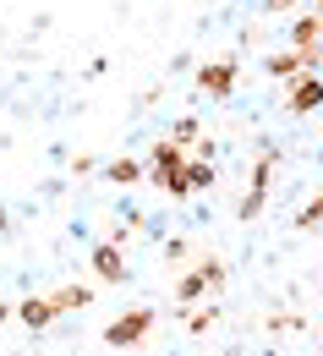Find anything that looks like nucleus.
I'll return each mask as SVG.
<instances>
[{"label": "nucleus", "instance_id": "nucleus-1", "mask_svg": "<svg viewBox=\"0 0 323 356\" xmlns=\"http://www.w3.org/2000/svg\"><path fill=\"white\" fill-rule=\"evenodd\" d=\"M274 165H279V148H274V143H263V148H258V159H252L247 197L235 203V220H241V225L263 220V209H269V192H274Z\"/></svg>", "mask_w": 323, "mask_h": 356}, {"label": "nucleus", "instance_id": "nucleus-2", "mask_svg": "<svg viewBox=\"0 0 323 356\" xmlns=\"http://www.w3.org/2000/svg\"><path fill=\"white\" fill-rule=\"evenodd\" d=\"M192 83H197V93L203 99H235V83H241V60L235 55H214V60H203L197 72H192Z\"/></svg>", "mask_w": 323, "mask_h": 356}, {"label": "nucleus", "instance_id": "nucleus-3", "mask_svg": "<svg viewBox=\"0 0 323 356\" xmlns=\"http://www.w3.org/2000/svg\"><path fill=\"white\" fill-rule=\"evenodd\" d=\"M148 334H154V312L148 307H126L115 323H104V346H110V351H132Z\"/></svg>", "mask_w": 323, "mask_h": 356}, {"label": "nucleus", "instance_id": "nucleus-4", "mask_svg": "<svg viewBox=\"0 0 323 356\" xmlns=\"http://www.w3.org/2000/svg\"><path fill=\"white\" fill-rule=\"evenodd\" d=\"M285 110L290 115H318L323 110V72H301L285 83Z\"/></svg>", "mask_w": 323, "mask_h": 356}, {"label": "nucleus", "instance_id": "nucleus-5", "mask_svg": "<svg viewBox=\"0 0 323 356\" xmlns=\"http://www.w3.org/2000/svg\"><path fill=\"white\" fill-rule=\"evenodd\" d=\"M142 165H148V181H154V186L165 192L170 181L181 176V165H186V148H176L170 137H159V143L148 148V159H142Z\"/></svg>", "mask_w": 323, "mask_h": 356}, {"label": "nucleus", "instance_id": "nucleus-6", "mask_svg": "<svg viewBox=\"0 0 323 356\" xmlns=\"http://www.w3.org/2000/svg\"><path fill=\"white\" fill-rule=\"evenodd\" d=\"M208 186H214V165H208V159H192V154H186L181 176L170 181L165 192H170L176 203H186V197H197V192H208Z\"/></svg>", "mask_w": 323, "mask_h": 356}, {"label": "nucleus", "instance_id": "nucleus-7", "mask_svg": "<svg viewBox=\"0 0 323 356\" xmlns=\"http://www.w3.org/2000/svg\"><path fill=\"white\" fill-rule=\"evenodd\" d=\"M88 268H93V280H104V285H126V280H132L121 247H110V241H99V247L88 252Z\"/></svg>", "mask_w": 323, "mask_h": 356}, {"label": "nucleus", "instance_id": "nucleus-8", "mask_svg": "<svg viewBox=\"0 0 323 356\" xmlns=\"http://www.w3.org/2000/svg\"><path fill=\"white\" fill-rule=\"evenodd\" d=\"M44 302H49L55 318H60V312H83V307H93V285H55Z\"/></svg>", "mask_w": 323, "mask_h": 356}, {"label": "nucleus", "instance_id": "nucleus-9", "mask_svg": "<svg viewBox=\"0 0 323 356\" xmlns=\"http://www.w3.org/2000/svg\"><path fill=\"white\" fill-rule=\"evenodd\" d=\"M104 181L110 186H138V181H148V165H142L138 154H121V159L104 165Z\"/></svg>", "mask_w": 323, "mask_h": 356}, {"label": "nucleus", "instance_id": "nucleus-10", "mask_svg": "<svg viewBox=\"0 0 323 356\" xmlns=\"http://www.w3.org/2000/svg\"><path fill=\"white\" fill-rule=\"evenodd\" d=\"M323 44V22L313 11H296L290 17V49H318Z\"/></svg>", "mask_w": 323, "mask_h": 356}, {"label": "nucleus", "instance_id": "nucleus-11", "mask_svg": "<svg viewBox=\"0 0 323 356\" xmlns=\"http://www.w3.org/2000/svg\"><path fill=\"white\" fill-rule=\"evenodd\" d=\"M263 72H269V77H279V83L301 77V72H307V66H301V49H269V55H263Z\"/></svg>", "mask_w": 323, "mask_h": 356}, {"label": "nucleus", "instance_id": "nucleus-12", "mask_svg": "<svg viewBox=\"0 0 323 356\" xmlns=\"http://www.w3.org/2000/svg\"><path fill=\"white\" fill-rule=\"evenodd\" d=\"M17 323L39 334V329H49V323H55V312H49L44 296H22V302H17Z\"/></svg>", "mask_w": 323, "mask_h": 356}, {"label": "nucleus", "instance_id": "nucleus-13", "mask_svg": "<svg viewBox=\"0 0 323 356\" xmlns=\"http://www.w3.org/2000/svg\"><path fill=\"white\" fill-rule=\"evenodd\" d=\"M203 296H208V280H203V268H181V274H176V302H181V307H197Z\"/></svg>", "mask_w": 323, "mask_h": 356}, {"label": "nucleus", "instance_id": "nucleus-14", "mask_svg": "<svg viewBox=\"0 0 323 356\" xmlns=\"http://www.w3.org/2000/svg\"><path fill=\"white\" fill-rule=\"evenodd\" d=\"M181 323H186V334H208V329L220 323V307H214V302H208V307H203V302H197V307H181Z\"/></svg>", "mask_w": 323, "mask_h": 356}, {"label": "nucleus", "instance_id": "nucleus-15", "mask_svg": "<svg viewBox=\"0 0 323 356\" xmlns=\"http://www.w3.org/2000/svg\"><path fill=\"white\" fill-rule=\"evenodd\" d=\"M290 225H296V230H323V186L296 209V220H290Z\"/></svg>", "mask_w": 323, "mask_h": 356}, {"label": "nucleus", "instance_id": "nucleus-16", "mask_svg": "<svg viewBox=\"0 0 323 356\" xmlns=\"http://www.w3.org/2000/svg\"><path fill=\"white\" fill-rule=\"evenodd\" d=\"M165 137H170L176 148H186V154H192V143L203 137V121H197V115H181V121H176V127H170Z\"/></svg>", "mask_w": 323, "mask_h": 356}, {"label": "nucleus", "instance_id": "nucleus-17", "mask_svg": "<svg viewBox=\"0 0 323 356\" xmlns=\"http://www.w3.org/2000/svg\"><path fill=\"white\" fill-rule=\"evenodd\" d=\"M203 280H208V296H214V291H225V280H231V268H225V258H203Z\"/></svg>", "mask_w": 323, "mask_h": 356}, {"label": "nucleus", "instance_id": "nucleus-18", "mask_svg": "<svg viewBox=\"0 0 323 356\" xmlns=\"http://www.w3.org/2000/svg\"><path fill=\"white\" fill-rule=\"evenodd\" d=\"M263 329H269V334H285V329H307V318H301V312H274Z\"/></svg>", "mask_w": 323, "mask_h": 356}, {"label": "nucleus", "instance_id": "nucleus-19", "mask_svg": "<svg viewBox=\"0 0 323 356\" xmlns=\"http://www.w3.org/2000/svg\"><path fill=\"white\" fill-rule=\"evenodd\" d=\"M263 11H269V17H296L301 0H263Z\"/></svg>", "mask_w": 323, "mask_h": 356}, {"label": "nucleus", "instance_id": "nucleus-20", "mask_svg": "<svg viewBox=\"0 0 323 356\" xmlns=\"http://www.w3.org/2000/svg\"><path fill=\"white\" fill-rule=\"evenodd\" d=\"M214 154H220L214 137H197V143H192V159H208V165H214Z\"/></svg>", "mask_w": 323, "mask_h": 356}, {"label": "nucleus", "instance_id": "nucleus-21", "mask_svg": "<svg viewBox=\"0 0 323 356\" xmlns=\"http://www.w3.org/2000/svg\"><path fill=\"white\" fill-rule=\"evenodd\" d=\"M104 241H110V247H126V241H132V225H110Z\"/></svg>", "mask_w": 323, "mask_h": 356}, {"label": "nucleus", "instance_id": "nucleus-22", "mask_svg": "<svg viewBox=\"0 0 323 356\" xmlns=\"http://www.w3.org/2000/svg\"><path fill=\"white\" fill-rule=\"evenodd\" d=\"M186 258V241L181 236H170V241H165V264H181Z\"/></svg>", "mask_w": 323, "mask_h": 356}, {"label": "nucleus", "instance_id": "nucleus-23", "mask_svg": "<svg viewBox=\"0 0 323 356\" xmlns=\"http://www.w3.org/2000/svg\"><path fill=\"white\" fill-rule=\"evenodd\" d=\"M93 170H99V159H93V154H77V159H72V176H93Z\"/></svg>", "mask_w": 323, "mask_h": 356}, {"label": "nucleus", "instance_id": "nucleus-24", "mask_svg": "<svg viewBox=\"0 0 323 356\" xmlns=\"http://www.w3.org/2000/svg\"><path fill=\"white\" fill-rule=\"evenodd\" d=\"M11 318H17V307H11V302H6V296H0V329H6V323H11Z\"/></svg>", "mask_w": 323, "mask_h": 356}, {"label": "nucleus", "instance_id": "nucleus-25", "mask_svg": "<svg viewBox=\"0 0 323 356\" xmlns=\"http://www.w3.org/2000/svg\"><path fill=\"white\" fill-rule=\"evenodd\" d=\"M6 230H11V214H6V209H0V236H6Z\"/></svg>", "mask_w": 323, "mask_h": 356}, {"label": "nucleus", "instance_id": "nucleus-26", "mask_svg": "<svg viewBox=\"0 0 323 356\" xmlns=\"http://www.w3.org/2000/svg\"><path fill=\"white\" fill-rule=\"evenodd\" d=\"M307 11H313V17H318V22H323V0H313V6H307Z\"/></svg>", "mask_w": 323, "mask_h": 356}, {"label": "nucleus", "instance_id": "nucleus-27", "mask_svg": "<svg viewBox=\"0 0 323 356\" xmlns=\"http://www.w3.org/2000/svg\"><path fill=\"white\" fill-rule=\"evenodd\" d=\"M225 356H235V351H225Z\"/></svg>", "mask_w": 323, "mask_h": 356}, {"label": "nucleus", "instance_id": "nucleus-28", "mask_svg": "<svg viewBox=\"0 0 323 356\" xmlns=\"http://www.w3.org/2000/svg\"><path fill=\"white\" fill-rule=\"evenodd\" d=\"M318 49H323V44H318Z\"/></svg>", "mask_w": 323, "mask_h": 356}]
</instances>
